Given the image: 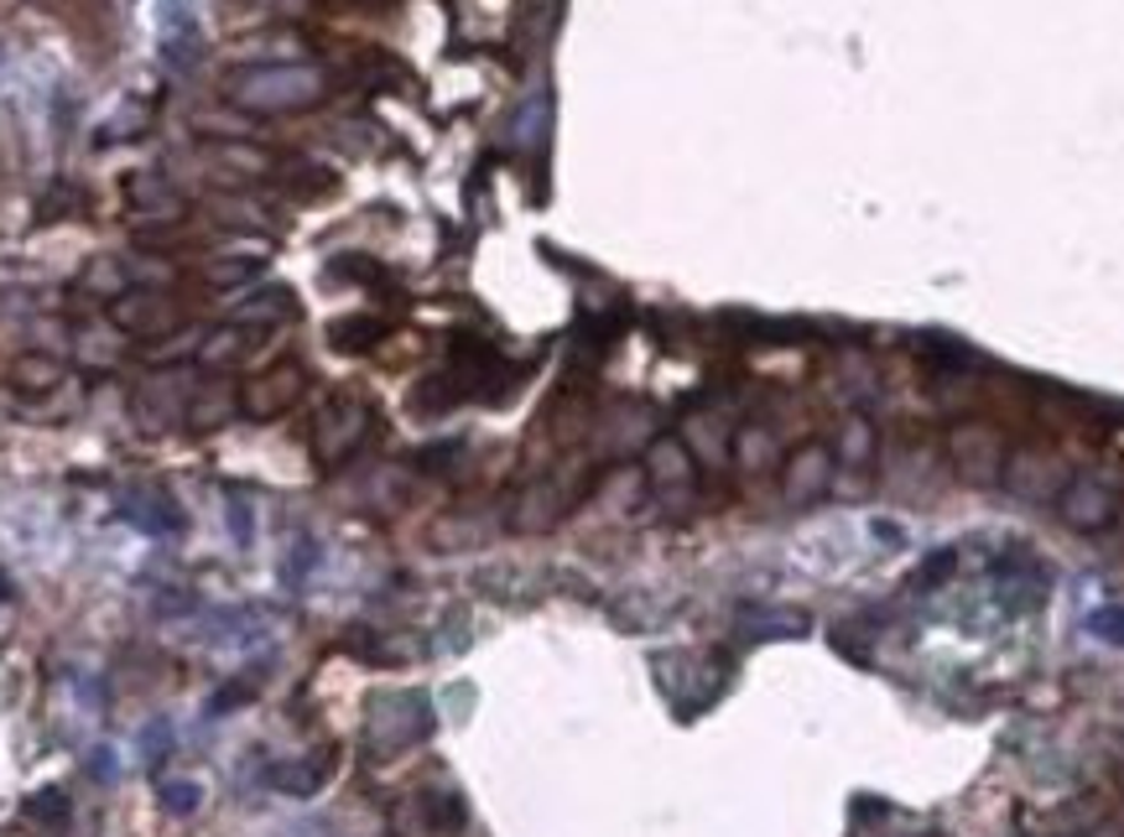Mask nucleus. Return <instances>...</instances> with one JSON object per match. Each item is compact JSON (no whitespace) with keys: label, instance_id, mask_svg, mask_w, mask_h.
Wrapping results in <instances>:
<instances>
[{"label":"nucleus","instance_id":"f03ea898","mask_svg":"<svg viewBox=\"0 0 1124 837\" xmlns=\"http://www.w3.org/2000/svg\"><path fill=\"white\" fill-rule=\"evenodd\" d=\"M370 421H375L370 400L333 396L329 406L318 411V421H313V453H318V463H344V458L360 453V448H365V437H370Z\"/></svg>","mask_w":1124,"mask_h":837},{"label":"nucleus","instance_id":"0eeeda50","mask_svg":"<svg viewBox=\"0 0 1124 837\" xmlns=\"http://www.w3.org/2000/svg\"><path fill=\"white\" fill-rule=\"evenodd\" d=\"M645 473H651L656 490H687L693 473H698V463H693L683 437H656V442L645 448Z\"/></svg>","mask_w":1124,"mask_h":837},{"label":"nucleus","instance_id":"dca6fc26","mask_svg":"<svg viewBox=\"0 0 1124 837\" xmlns=\"http://www.w3.org/2000/svg\"><path fill=\"white\" fill-rule=\"evenodd\" d=\"M386 333V323H375V318H350V323H339L333 328V344H344V348H365V344H375Z\"/></svg>","mask_w":1124,"mask_h":837},{"label":"nucleus","instance_id":"f8f14e48","mask_svg":"<svg viewBox=\"0 0 1124 837\" xmlns=\"http://www.w3.org/2000/svg\"><path fill=\"white\" fill-rule=\"evenodd\" d=\"M735 453L745 469H771L775 458H781V442H775L766 427H745V432L735 437Z\"/></svg>","mask_w":1124,"mask_h":837},{"label":"nucleus","instance_id":"39448f33","mask_svg":"<svg viewBox=\"0 0 1124 837\" xmlns=\"http://www.w3.org/2000/svg\"><path fill=\"white\" fill-rule=\"evenodd\" d=\"M953 463L968 484H995L1005 479V442L989 427H963L953 432Z\"/></svg>","mask_w":1124,"mask_h":837},{"label":"nucleus","instance_id":"9d476101","mask_svg":"<svg viewBox=\"0 0 1124 837\" xmlns=\"http://www.w3.org/2000/svg\"><path fill=\"white\" fill-rule=\"evenodd\" d=\"M57 380H63V364L47 360V354H21V360L11 364V385H17V390L47 396V390H53Z\"/></svg>","mask_w":1124,"mask_h":837},{"label":"nucleus","instance_id":"ddd939ff","mask_svg":"<svg viewBox=\"0 0 1124 837\" xmlns=\"http://www.w3.org/2000/svg\"><path fill=\"white\" fill-rule=\"evenodd\" d=\"M323 775H329V764H287V770H271V785L292 791V796H313Z\"/></svg>","mask_w":1124,"mask_h":837},{"label":"nucleus","instance_id":"6e6552de","mask_svg":"<svg viewBox=\"0 0 1124 837\" xmlns=\"http://www.w3.org/2000/svg\"><path fill=\"white\" fill-rule=\"evenodd\" d=\"M1114 515V494L1099 484V479H1078L1062 490V521L1078 530H1099Z\"/></svg>","mask_w":1124,"mask_h":837},{"label":"nucleus","instance_id":"7ed1b4c3","mask_svg":"<svg viewBox=\"0 0 1124 837\" xmlns=\"http://www.w3.org/2000/svg\"><path fill=\"white\" fill-rule=\"evenodd\" d=\"M302 390H308V375H302L297 364H271V369L250 375L245 385H235L240 417H250V421H271V417H281V411H292L297 400H302Z\"/></svg>","mask_w":1124,"mask_h":837},{"label":"nucleus","instance_id":"9b49d317","mask_svg":"<svg viewBox=\"0 0 1124 837\" xmlns=\"http://www.w3.org/2000/svg\"><path fill=\"white\" fill-rule=\"evenodd\" d=\"M240 417V396L235 390H203L188 400V421L193 427H224V421Z\"/></svg>","mask_w":1124,"mask_h":837},{"label":"nucleus","instance_id":"f3484780","mask_svg":"<svg viewBox=\"0 0 1124 837\" xmlns=\"http://www.w3.org/2000/svg\"><path fill=\"white\" fill-rule=\"evenodd\" d=\"M84 287L105 291V297H120V291H126V271L115 266V255H110V260H94V271L84 276Z\"/></svg>","mask_w":1124,"mask_h":837},{"label":"nucleus","instance_id":"f257e3e1","mask_svg":"<svg viewBox=\"0 0 1124 837\" xmlns=\"http://www.w3.org/2000/svg\"><path fill=\"white\" fill-rule=\"evenodd\" d=\"M229 94H235V105L240 109H256V115L308 109L318 94H323V73L297 68V63H287V68H245V73H235Z\"/></svg>","mask_w":1124,"mask_h":837},{"label":"nucleus","instance_id":"aec40b11","mask_svg":"<svg viewBox=\"0 0 1124 837\" xmlns=\"http://www.w3.org/2000/svg\"><path fill=\"white\" fill-rule=\"evenodd\" d=\"M229 530L240 536V546L256 536V521H250V505H245V500H235V505H229Z\"/></svg>","mask_w":1124,"mask_h":837},{"label":"nucleus","instance_id":"423d86ee","mask_svg":"<svg viewBox=\"0 0 1124 837\" xmlns=\"http://www.w3.org/2000/svg\"><path fill=\"white\" fill-rule=\"evenodd\" d=\"M110 323L120 333H178V308L162 302L157 291H120L110 302Z\"/></svg>","mask_w":1124,"mask_h":837},{"label":"nucleus","instance_id":"4be33fe9","mask_svg":"<svg viewBox=\"0 0 1124 837\" xmlns=\"http://www.w3.org/2000/svg\"><path fill=\"white\" fill-rule=\"evenodd\" d=\"M224 162H235V167H250V172H260L266 167V157L260 151H250V146H229V151H220Z\"/></svg>","mask_w":1124,"mask_h":837},{"label":"nucleus","instance_id":"6ab92c4d","mask_svg":"<svg viewBox=\"0 0 1124 837\" xmlns=\"http://www.w3.org/2000/svg\"><path fill=\"white\" fill-rule=\"evenodd\" d=\"M1093 630L1104 640H1114V645H1124V609H1104V614H1093Z\"/></svg>","mask_w":1124,"mask_h":837},{"label":"nucleus","instance_id":"20e7f679","mask_svg":"<svg viewBox=\"0 0 1124 837\" xmlns=\"http://www.w3.org/2000/svg\"><path fill=\"white\" fill-rule=\"evenodd\" d=\"M833 469H838L833 448H823V442H807V448H796V453L786 458V473H781V494H786L792 505H812V500H823V494L833 490Z\"/></svg>","mask_w":1124,"mask_h":837},{"label":"nucleus","instance_id":"4468645a","mask_svg":"<svg viewBox=\"0 0 1124 837\" xmlns=\"http://www.w3.org/2000/svg\"><path fill=\"white\" fill-rule=\"evenodd\" d=\"M157 801H162V812H172V817H193L199 812L203 791L193 781H167L162 791H157Z\"/></svg>","mask_w":1124,"mask_h":837},{"label":"nucleus","instance_id":"412c9836","mask_svg":"<svg viewBox=\"0 0 1124 837\" xmlns=\"http://www.w3.org/2000/svg\"><path fill=\"white\" fill-rule=\"evenodd\" d=\"M313 541H297V551H292V562H287V582H297L302 578V572H308V567H313Z\"/></svg>","mask_w":1124,"mask_h":837},{"label":"nucleus","instance_id":"1a4fd4ad","mask_svg":"<svg viewBox=\"0 0 1124 837\" xmlns=\"http://www.w3.org/2000/svg\"><path fill=\"white\" fill-rule=\"evenodd\" d=\"M297 302L287 287H260L250 291V297H240V308H235V323H281V318H292Z\"/></svg>","mask_w":1124,"mask_h":837},{"label":"nucleus","instance_id":"2eb2a0df","mask_svg":"<svg viewBox=\"0 0 1124 837\" xmlns=\"http://www.w3.org/2000/svg\"><path fill=\"white\" fill-rule=\"evenodd\" d=\"M26 817L42 822V827H63V822H68V796H63V791H38V796L26 801Z\"/></svg>","mask_w":1124,"mask_h":837},{"label":"nucleus","instance_id":"a211bd4d","mask_svg":"<svg viewBox=\"0 0 1124 837\" xmlns=\"http://www.w3.org/2000/svg\"><path fill=\"white\" fill-rule=\"evenodd\" d=\"M250 276H260V255H250V260H224V266L208 271V281H214V287H240Z\"/></svg>","mask_w":1124,"mask_h":837}]
</instances>
